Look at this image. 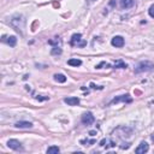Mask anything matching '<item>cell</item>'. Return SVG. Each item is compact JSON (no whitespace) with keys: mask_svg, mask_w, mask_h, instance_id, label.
<instances>
[{"mask_svg":"<svg viewBox=\"0 0 154 154\" xmlns=\"http://www.w3.org/2000/svg\"><path fill=\"white\" fill-rule=\"evenodd\" d=\"M81 38H82L81 34H73L72 38H71V45H72V46L77 45V46H79V47H83V46L85 45V42H84V41H83V42H79V41H81Z\"/></svg>","mask_w":154,"mask_h":154,"instance_id":"obj_4","label":"cell"},{"mask_svg":"<svg viewBox=\"0 0 154 154\" xmlns=\"http://www.w3.org/2000/svg\"><path fill=\"white\" fill-rule=\"evenodd\" d=\"M89 134H90V135H91V136H94V135H95V134H96V131H90V132H89Z\"/></svg>","mask_w":154,"mask_h":154,"instance_id":"obj_19","label":"cell"},{"mask_svg":"<svg viewBox=\"0 0 154 154\" xmlns=\"http://www.w3.org/2000/svg\"><path fill=\"white\" fill-rule=\"evenodd\" d=\"M16 128H20V129H29L33 126V123L30 122H17L15 124Z\"/></svg>","mask_w":154,"mask_h":154,"instance_id":"obj_10","label":"cell"},{"mask_svg":"<svg viewBox=\"0 0 154 154\" xmlns=\"http://www.w3.org/2000/svg\"><path fill=\"white\" fill-rule=\"evenodd\" d=\"M48 44H50V45H60L61 44V40L59 39V38H54V40H50V41H48ZM55 47V46H54Z\"/></svg>","mask_w":154,"mask_h":154,"instance_id":"obj_17","label":"cell"},{"mask_svg":"<svg viewBox=\"0 0 154 154\" xmlns=\"http://www.w3.org/2000/svg\"><path fill=\"white\" fill-rule=\"evenodd\" d=\"M148 149H149L148 143H147V142H141V143L139 145L137 148L135 149V152H136L137 154H145L146 152H148Z\"/></svg>","mask_w":154,"mask_h":154,"instance_id":"obj_5","label":"cell"},{"mask_svg":"<svg viewBox=\"0 0 154 154\" xmlns=\"http://www.w3.org/2000/svg\"><path fill=\"white\" fill-rule=\"evenodd\" d=\"M120 101L131 102V98L129 96L128 94H125V95H120V96H118V98H114V99L112 100V104H118V102H120Z\"/></svg>","mask_w":154,"mask_h":154,"instance_id":"obj_7","label":"cell"},{"mask_svg":"<svg viewBox=\"0 0 154 154\" xmlns=\"http://www.w3.org/2000/svg\"><path fill=\"white\" fill-rule=\"evenodd\" d=\"M152 140H153V141H154V134H153V135H152Z\"/></svg>","mask_w":154,"mask_h":154,"instance_id":"obj_20","label":"cell"},{"mask_svg":"<svg viewBox=\"0 0 154 154\" xmlns=\"http://www.w3.org/2000/svg\"><path fill=\"white\" fill-rule=\"evenodd\" d=\"M114 67H116V69H125L126 64L124 63V61L118 60V61H116V63H114Z\"/></svg>","mask_w":154,"mask_h":154,"instance_id":"obj_15","label":"cell"},{"mask_svg":"<svg viewBox=\"0 0 154 154\" xmlns=\"http://www.w3.org/2000/svg\"><path fill=\"white\" fill-rule=\"evenodd\" d=\"M119 4L122 9H130L134 6L135 0H119Z\"/></svg>","mask_w":154,"mask_h":154,"instance_id":"obj_8","label":"cell"},{"mask_svg":"<svg viewBox=\"0 0 154 154\" xmlns=\"http://www.w3.org/2000/svg\"><path fill=\"white\" fill-rule=\"evenodd\" d=\"M67 64H69L70 66H81L82 65V61L79 60V59H77V58H75V59H69L67 60Z\"/></svg>","mask_w":154,"mask_h":154,"instance_id":"obj_11","label":"cell"},{"mask_svg":"<svg viewBox=\"0 0 154 154\" xmlns=\"http://www.w3.org/2000/svg\"><path fill=\"white\" fill-rule=\"evenodd\" d=\"M111 44L114 47H123L124 46V39H123L122 36H114L112 41H111Z\"/></svg>","mask_w":154,"mask_h":154,"instance_id":"obj_6","label":"cell"},{"mask_svg":"<svg viewBox=\"0 0 154 154\" xmlns=\"http://www.w3.org/2000/svg\"><path fill=\"white\" fill-rule=\"evenodd\" d=\"M51 53H52L53 55H58V54H61V48H60V47H58V46H55V47H53V48H52Z\"/></svg>","mask_w":154,"mask_h":154,"instance_id":"obj_16","label":"cell"},{"mask_svg":"<svg viewBox=\"0 0 154 154\" xmlns=\"http://www.w3.org/2000/svg\"><path fill=\"white\" fill-rule=\"evenodd\" d=\"M59 152H60V149H59L58 146H51L50 148L47 149V153L48 154H58Z\"/></svg>","mask_w":154,"mask_h":154,"instance_id":"obj_13","label":"cell"},{"mask_svg":"<svg viewBox=\"0 0 154 154\" xmlns=\"http://www.w3.org/2000/svg\"><path fill=\"white\" fill-rule=\"evenodd\" d=\"M154 67V64L151 63V61H141V63L137 64L136 69H135V72L136 73H141V72H147V71H152Z\"/></svg>","mask_w":154,"mask_h":154,"instance_id":"obj_1","label":"cell"},{"mask_svg":"<svg viewBox=\"0 0 154 154\" xmlns=\"http://www.w3.org/2000/svg\"><path fill=\"white\" fill-rule=\"evenodd\" d=\"M54 79H55L57 82H59V83L66 82V77H65L64 75H61V73H57V75H54Z\"/></svg>","mask_w":154,"mask_h":154,"instance_id":"obj_12","label":"cell"},{"mask_svg":"<svg viewBox=\"0 0 154 154\" xmlns=\"http://www.w3.org/2000/svg\"><path fill=\"white\" fill-rule=\"evenodd\" d=\"M81 122L83 123L84 125H90V124H93V123H94V116L91 114L90 112L84 113V114L82 116V118H81Z\"/></svg>","mask_w":154,"mask_h":154,"instance_id":"obj_2","label":"cell"},{"mask_svg":"<svg viewBox=\"0 0 154 154\" xmlns=\"http://www.w3.org/2000/svg\"><path fill=\"white\" fill-rule=\"evenodd\" d=\"M7 146L13 151H23V146L18 140H9Z\"/></svg>","mask_w":154,"mask_h":154,"instance_id":"obj_3","label":"cell"},{"mask_svg":"<svg viewBox=\"0 0 154 154\" xmlns=\"http://www.w3.org/2000/svg\"><path fill=\"white\" fill-rule=\"evenodd\" d=\"M148 13H149V16H151L152 18H154V5H152L151 7H149V10H148Z\"/></svg>","mask_w":154,"mask_h":154,"instance_id":"obj_18","label":"cell"},{"mask_svg":"<svg viewBox=\"0 0 154 154\" xmlns=\"http://www.w3.org/2000/svg\"><path fill=\"white\" fill-rule=\"evenodd\" d=\"M7 44L11 46V47H15L16 44H17V39H16V36H10V38H7Z\"/></svg>","mask_w":154,"mask_h":154,"instance_id":"obj_14","label":"cell"},{"mask_svg":"<svg viewBox=\"0 0 154 154\" xmlns=\"http://www.w3.org/2000/svg\"><path fill=\"white\" fill-rule=\"evenodd\" d=\"M91 1H95V0H91Z\"/></svg>","mask_w":154,"mask_h":154,"instance_id":"obj_21","label":"cell"},{"mask_svg":"<svg viewBox=\"0 0 154 154\" xmlns=\"http://www.w3.org/2000/svg\"><path fill=\"white\" fill-rule=\"evenodd\" d=\"M64 102L70 105V106H76V105L79 104V99L76 96H70V98H66V99L64 100Z\"/></svg>","mask_w":154,"mask_h":154,"instance_id":"obj_9","label":"cell"}]
</instances>
